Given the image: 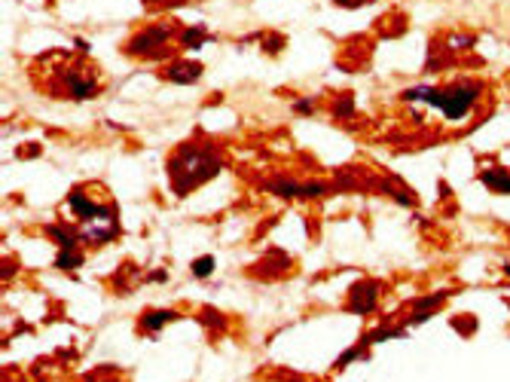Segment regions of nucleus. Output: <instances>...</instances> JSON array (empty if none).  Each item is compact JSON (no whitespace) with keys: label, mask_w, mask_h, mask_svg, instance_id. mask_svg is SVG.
<instances>
[{"label":"nucleus","mask_w":510,"mask_h":382,"mask_svg":"<svg viewBox=\"0 0 510 382\" xmlns=\"http://www.w3.org/2000/svg\"><path fill=\"white\" fill-rule=\"evenodd\" d=\"M220 172V159L214 150L196 147V144H183L181 150L168 159V178H172V190L177 196H187L199 183L211 181Z\"/></svg>","instance_id":"nucleus-1"},{"label":"nucleus","mask_w":510,"mask_h":382,"mask_svg":"<svg viewBox=\"0 0 510 382\" xmlns=\"http://www.w3.org/2000/svg\"><path fill=\"white\" fill-rule=\"evenodd\" d=\"M480 92H483L480 83L461 80V83H455V86H446V89L413 86V89H406L400 98H404V101H425V104L437 107V110L443 113L446 119L455 122V119H461L470 110V104L477 101V95H480Z\"/></svg>","instance_id":"nucleus-2"},{"label":"nucleus","mask_w":510,"mask_h":382,"mask_svg":"<svg viewBox=\"0 0 510 382\" xmlns=\"http://www.w3.org/2000/svg\"><path fill=\"white\" fill-rule=\"evenodd\" d=\"M95 89H98L95 76L86 74L83 67H71V74H67V92H71V98L89 101V98H95Z\"/></svg>","instance_id":"nucleus-3"},{"label":"nucleus","mask_w":510,"mask_h":382,"mask_svg":"<svg viewBox=\"0 0 510 382\" xmlns=\"http://www.w3.org/2000/svg\"><path fill=\"white\" fill-rule=\"evenodd\" d=\"M168 34H172V28H168V25L147 28V31H141V34H138L135 40L129 43V52H135V56H144V52H150L153 46L165 43V40H168Z\"/></svg>","instance_id":"nucleus-4"},{"label":"nucleus","mask_w":510,"mask_h":382,"mask_svg":"<svg viewBox=\"0 0 510 382\" xmlns=\"http://www.w3.org/2000/svg\"><path fill=\"white\" fill-rule=\"evenodd\" d=\"M67 205H71V211H74L76 217L83 220V224H89L92 217H98V214L104 211V205H95V202H89V199H86V193H83V190H74V193L67 196Z\"/></svg>","instance_id":"nucleus-5"},{"label":"nucleus","mask_w":510,"mask_h":382,"mask_svg":"<svg viewBox=\"0 0 510 382\" xmlns=\"http://www.w3.org/2000/svg\"><path fill=\"white\" fill-rule=\"evenodd\" d=\"M480 181L492 190V193L510 196V172L507 168H486V172L480 174Z\"/></svg>","instance_id":"nucleus-6"},{"label":"nucleus","mask_w":510,"mask_h":382,"mask_svg":"<svg viewBox=\"0 0 510 382\" xmlns=\"http://www.w3.org/2000/svg\"><path fill=\"white\" fill-rule=\"evenodd\" d=\"M199 76H202V65H196V61H181V65H172V71H168V80L174 83H196Z\"/></svg>","instance_id":"nucleus-7"},{"label":"nucleus","mask_w":510,"mask_h":382,"mask_svg":"<svg viewBox=\"0 0 510 382\" xmlns=\"http://www.w3.org/2000/svg\"><path fill=\"white\" fill-rule=\"evenodd\" d=\"M352 309L354 312H370L376 306V285H361L352 290Z\"/></svg>","instance_id":"nucleus-8"},{"label":"nucleus","mask_w":510,"mask_h":382,"mask_svg":"<svg viewBox=\"0 0 510 382\" xmlns=\"http://www.w3.org/2000/svg\"><path fill=\"white\" fill-rule=\"evenodd\" d=\"M177 318V312H172V309H156V312H144V318H141V331L144 333H156L159 327H165L168 321H174Z\"/></svg>","instance_id":"nucleus-9"},{"label":"nucleus","mask_w":510,"mask_h":382,"mask_svg":"<svg viewBox=\"0 0 510 382\" xmlns=\"http://www.w3.org/2000/svg\"><path fill=\"white\" fill-rule=\"evenodd\" d=\"M269 190H272V193H278V196H284V199H290V196H303V187H299L297 181H275Z\"/></svg>","instance_id":"nucleus-10"},{"label":"nucleus","mask_w":510,"mask_h":382,"mask_svg":"<svg viewBox=\"0 0 510 382\" xmlns=\"http://www.w3.org/2000/svg\"><path fill=\"white\" fill-rule=\"evenodd\" d=\"M80 263H83V254L74 248V251H61L56 266H61V269H74V266H80Z\"/></svg>","instance_id":"nucleus-11"},{"label":"nucleus","mask_w":510,"mask_h":382,"mask_svg":"<svg viewBox=\"0 0 510 382\" xmlns=\"http://www.w3.org/2000/svg\"><path fill=\"white\" fill-rule=\"evenodd\" d=\"M211 272H214V257H199L192 263V275H199V279H208Z\"/></svg>","instance_id":"nucleus-12"},{"label":"nucleus","mask_w":510,"mask_h":382,"mask_svg":"<svg viewBox=\"0 0 510 382\" xmlns=\"http://www.w3.org/2000/svg\"><path fill=\"white\" fill-rule=\"evenodd\" d=\"M205 28H190V31H183V46H190V49H196L199 43L205 40Z\"/></svg>","instance_id":"nucleus-13"},{"label":"nucleus","mask_w":510,"mask_h":382,"mask_svg":"<svg viewBox=\"0 0 510 382\" xmlns=\"http://www.w3.org/2000/svg\"><path fill=\"white\" fill-rule=\"evenodd\" d=\"M352 110H354V101H352V95H343V98H339V101H336V117L343 119V117H349Z\"/></svg>","instance_id":"nucleus-14"},{"label":"nucleus","mask_w":510,"mask_h":382,"mask_svg":"<svg viewBox=\"0 0 510 382\" xmlns=\"http://www.w3.org/2000/svg\"><path fill=\"white\" fill-rule=\"evenodd\" d=\"M450 43H452L450 49H468V46L474 43V37H470V34H461V37H450Z\"/></svg>","instance_id":"nucleus-15"},{"label":"nucleus","mask_w":510,"mask_h":382,"mask_svg":"<svg viewBox=\"0 0 510 382\" xmlns=\"http://www.w3.org/2000/svg\"><path fill=\"white\" fill-rule=\"evenodd\" d=\"M321 193H324L321 183H306L303 187V196H321Z\"/></svg>","instance_id":"nucleus-16"},{"label":"nucleus","mask_w":510,"mask_h":382,"mask_svg":"<svg viewBox=\"0 0 510 382\" xmlns=\"http://www.w3.org/2000/svg\"><path fill=\"white\" fill-rule=\"evenodd\" d=\"M354 358H358V349H349L345 351V355H339V361H336V367H345L349 361H354Z\"/></svg>","instance_id":"nucleus-17"},{"label":"nucleus","mask_w":510,"mask_h":382,"mask_svg":"<svg viewBox=\"0 0 510 382\" xmlns=\"http://www.w3.org/2000/svg\"><path fill=\"white\" fill-rule=\"evenodd\" d=\"M293 110H297V113H312V101H309V98H303V101L293 104Z\"/></svg>","instance_id":"nucleus-18"},{"label":"nucleus","mask_w":510,"mask_h":382,"mask_svg":"<svg viewBox=\"0 0 510 382\" xmlns=\"http://www.w3.org/2000/svg\"><path fill=\"white\" fill-rule=\"evenodd\" d=\"M504 269H507V275H510V263H507V266H504Z\"/></svg>","instance_id":"nucleus-19"}]
</instances>
